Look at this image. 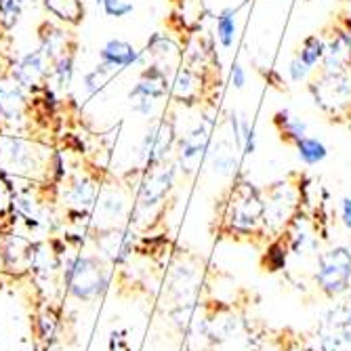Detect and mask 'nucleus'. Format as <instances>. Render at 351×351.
<instances>
[{
    "instance_id": "23",
    "label": "nucleus",
    "mask_w": 351,
    "mask_h": 351,
    "mask_svg": "<svg viewBox=\"0 0 351 351\" xmlns=\"http://www.w3.org/2000/svg\"><path fill=\"white\" fill-rule=\"evenodd\" d=\"M25 11V3L23 0H0V29L9 34L13 32Z\"/></svg>"
},
{
    "instance_id": "9",
    "label": "nucleus",
    "mask_w": 351,
    "mask_h": 351,
    "mask_svg": "<svg viewBox=\"0 0 351 351\" xmlns=\"http://www.w3.org/2000/svg\"><path fill=\"white\" fill-rule=\"evenodd\" d=\"M99 61L116 70L118 74L129 68H145L147 66V53L143 49H137L133 43L124 38H110L101 49H99Z\"/></svg>"
},
{
    "instance_id": "20",
    "label": "nucleus",
    "mask_w": 351,
    "mask_h": 351,
    "mask_svg": "<svg viewBox=\"0 0 351 351\" xmlns=\"http://www.w3.org/2000/svg\"><path fill=\"white\" fill-rule=\"evenodd\" d=\"M295 149H297L299 160H301L305 167H315V165L324 162L326 158H328V147H326L320 139L309 137V135L301 137V139L295 143Z\"/></svg>"
},
{
    "instance_id": "3",
    "label": "nucleus",
    "mask_w": 351,
    "mask_h": 351,
    "mask_svg": "<svg viewBox=\"0 0 351 351\" xmlns=\"http://www.w3.org/2000/svg\"><path fill=\"white\" fill-rule=\"evenodd\" d=\"M177 129L171 118L154 120L139 143V160L143 165V171H152L165 165L169 154L177 145Z\"/></svg>"
},
{
    "instance_id": "15",
    "label": "nucleus",
    "mask_w": 351,
    "mask_h": 351,
    "mask_svg": "<svg viewBox=\"0 0 351 351\" xmlns=\"http://www.w3.org/2000/svg\"><path fill=\"white\" fill-rule=\"evenodd\" d=\"M74 72H76V51H70L66 55H61L51 63V76L49 84L55 88L57 95H66L72 88L74 82Z\"/></svg>"
},
{
    "instance_id": "2",
    "label": "nucleus",
    "mask_w": 351,
    "mask_h": 351,
    "mask_svg": "<svg viewBox=\"0 0 351 351\" xmlns=\"http://www.w3.org/2000/svg\"><path fill=\"white\" fill-rule=\"evenodd\" d=\"M228 219L234 232H252L265 215V200L252 183L240 181L232 189Z\"/></svg>"
},
{
    "instance_id": "10",
    "label": "nucleus",
    "mask_w": 351,
    "mask_h": 351,
    "mask_svg": "<svg viewBox=\"0 0 351 351\" xmlns=\"http://www.w3.org/2000/svg\"><path fill=\"white\" fill-rule=\"evenodd\" d=\"M177 169V165H160L152 171H145V177L139 185V204L143 208L156 206L167 198V194L175 185Z\"/></svg>"
},
{
    "instance_id": "17",
    "label": "nucleus",
    "mask_w": 351,
    "mask_h": 351,
    "mask_svg": "<svg viewBox=\"0 0 351 351\" xmlns=\"http://www.w3.org/2000/svg\"><path fill=\"white\" fill-rule=\"evenodd\" d=\"M236 143H226V141H219L217 145L210 143L208 149V158H210V167L217 175L221 177H230L234 175V171L238 169V160H236V154H234Z\"/></svg>"
},
{
    "instance_id": "19",
    "label": "nucleus",
    "mask_w": 351,
    "mask_h": 351,
    "mask_svg": "<svg viewBox=\"0 0 351 351\" xmlns=\"http://www.w3.org/2000/svg\"><path fill=\"white\" fill-rule=\"evenodd\" d=\"M236 13L238 9L230 7L223 9L217 15V25H215V38L219 40V45L230 51L236 43V34H238V21H236Z\"/></svg>"
},
{
    "instance_id": "18",
    "label": "nucleus",
    "mask_w": 351,
    "mask_h": 351,
    "mask_svg": "<svg viewBox=\"0 0 351 351\" xmlns=\"http://www.w3.org/2000/svg\"><path fill=\"white\" fill-rule=\"evenodd\" d=\"M114 76H118V72L99 61L97 66L90 68L88 72H84V76H82V90H84V95H86L88 99H93L95 95H99L110 84V80Z\"/></svg>"
},
{
    "instance_id": "34",
    "label": "nucleus",
    "mask_w": 351,
    "mask_h": 351,
    "mask_svg": "<svg viewBox=\"0 0 351 351\" xmlns=\"http://www.w3.org/2000/svg\"><path fill=\"white\" fill-rule=\"evenodd\" d=\"M307 3H309V0H307Z\"/></svg>"
},
{
    "instance_id": "13",
    "label": "nucleus",
    "mask_w": 351,
    "mask_h": 351,
    "mask_svg": "<svg viewBox=\"0 0 351 351\" xmlns=\"http://www.w3.org/2000/svg\"><path fill=\"white\" fill-rule=\"evenodd\" d=\"M202 95V76L200 72L191 70V68H179L171 76V90L169 97H173L179 104H196Z\"/></svg>"
},
{
    "instance_id": "1",
    "label": "nucleus",
    "mask_w": 351,
    "mask_h": 351,
    "mask_svg": "<svg viewBox=\"0 0 351 351\" xmlns=\"http://www.w3.org/2000/svg\"><path fill=\"white\" fill-rule=\"evenodd\" d=\"M32 95L9 76V72L0 74V126L7 133H23L32 118H29Z\"/></svg>"
},
{
    "instance_id": "8",
    "label": "nucleus",
    "mask_w": 351,
    "mask_h": 351,
    "mask_svg": "<svg viewBox=\"0 0 351 351\" xmlns=\"http://www.w3.org/2000/svg\"><path fill=\"white\" fill-rule=\"evenodd\" d=\"M40 147L15 133H0V165L11 171H29L38 165Z\"/></svg>"
},
{
    "instance_id": "31",
    "label": "nucleus",
    "mask_w": 351,
    "mask_h": 351,
    "mask_svg": "<svg viewBox=\"0 0 351 351\" xmlns=\"http://www.w3.org/2000/svg\"><path fill=\"white\" fill-rule=\"evenodd\" d=\"M341 219L345 223V228L351 230V198L349 196H345L341 200Z\"/></svg>"
},
{
    "instance_id": "11",
    "label": "nucleus",
    "mask_w": 351,
    "mask_h": 351,
    "mask_svg": "<svg viewBox=\"0 0 351 351\" xmlns=\"http://www.w3.org/2000/svg\"><path fill=\"white\" fill-rule=\"evenodd\" d=\"M38 49L53 63L61 55H66L70 51H76L78 43H76V36L72 34V29L68 25H63L59 21L45 19L38 25Z\"/></svg>"
},
{
    "instance_id": "32",
    "label": "nucleus",
    "mask_w": 351,
    "mask_h": 351,
    "mask_svg": "<svg viewBox=\"0 0 351 351\" xmlns=\"http://www.w3.org/2000/svg\"><path fill=\"white\" fill-rule=\"evenodd\" d=\"M23 3H25V7H32V9H34V7H38V5L43 3V0H23Z\"/></svg>"
},
{
    "instance_id": "14",
    "label": "nucleus",
    "mask_w": 351,
    "mask_h": 351,
    "mask_svg": "<svg viewBox=\"0 0 351 351\" xmlns=\"http://www.w3.org/2000/svg\"><path fill=\"white\" fill-rule=\"evenodd\" d=\"M43 9L59 23L78 27L84 21V0H43Z\"/></svg>"
},
{
    "instance_id": "33",
    "label": "nucleus",
    "mask_w": 351,
    "mask_h": 351,
    "mask_svg": "<svg viewBox=\"0 0 351 351\" xmlns=\"http://www.w3.org/2000/svg\"><path fill=\"white\" fill-rule=\"evenodd\" d=\"M95 3H97V5H101V3H104V0H95Z\"/></svg>"
},
{
    "instance_id": "21",
    "label": "nucleus",
    "mask_w": 351,
    "mask_h": 351,
    "mask_svg": "<svg viewBox=\"0 0 351 351\" xmlns=\"http://www.w3.org/2000/svg\"><path fill=\"white\" fill-rule=\"evenodd\" d=\"M324 55H326V40L320 34H309L301 43V49L297 53V57L305 63L309 70H313L317 63H322Z\"/></svg>"
},
{
    "instance_id": "27",
    "label": "nucleus",
    "mask_w": 351,
    "mask_h": 351,
    "mask_svg": "<svg viewBox=\"0 0 351 351\" xmlns=\"http://www.w3.org/2000/svg\"><path fill=\"white\" fill-rule=\"evenodd\" d=\"M124 200L116 194V191H112V194H106L99 202V210L108 217V219H118L122 217L124 213Z\"/></svg>"
},
{
    "instance_id": "5",
    "label": "nucleus",
    "mask_w": 351,
    "mask_h": 351,
    "mask_svg": "<svg viewBox=\"0 0 351 351\" xmlns=\"http://www.w3.org/2000/svg\"><path fill=\"white\" fill-rule=\"evenodd\" d=\"M210 133H213V118L204 116L200 118V122L191 129L189 133H185L183 137L177 139V167L191 175L202 162V158L208 154L210 149Z\"/></svg>"
},
{
    "instance_id": "26",
    "label": "nucleus",
    "mask_w": 351,
    "mask_h": 351,
    "mask_svg": "<svg viewBox=\"0 0 351 351\" xmlns=\"http://www.w3.org/2000/svg\"><path fill=\"white\" fill-rule=\"evenodd\" d=\"M101 9H104V13L108 17L124 19V17H129L135 11V5L131 3V0H104Z\"/></svg>"
},
{
    "instance_id": "7",
    "label": "nucleus",
    "mask_w": 351,
    "mask_h": 351,
    "mask_svg": "<svg viewBox=\"0 0 351 351\" xmlns=\"http://www.w3.org/2000/svg\"><path fill=\"white\" fill-rule=\"evenodd\" d=\"M108 286L104 265L95 257H78L70 267V291L80 301L99 297Z\"/></svg>"
},
{
    "instance_id": "30",
    "label": "nucleus",
    "mask_w": 351,
    "mask_h": 351,
    "mask_svg": "<svg viewBox=\"0 0 351 351\" xmlns=\"http://www.w3.org/2000/svg\"><path fill=\"white\" fill-rule=\"evenodd\" d=\"M122 335L124 332H114L112 335V339H110V351H133L129 345H126V341H124Z\"/></svg>"
},
{
    "instance_id": "12",
    "label": "nucleus",
    "mask_w": 351,
    "mask_h": 351,
    "mask_svg": "<svg viewBox=\"0 0 351 351\" xmlns=\"http://www.w3.org/2000/svg\"><path fill=\"white\" fill-rule=\"evenodd\" d=\"M143 51L147 53L149 63H156L158 68L167 70L171 76L181 68V63H183L181 47L169 34H162V32H154V34L147 38Z\"/></svg>"
},
{
    "instance_id": "25",
    "label": "nucleus",
    "mask_w": 351,
    "mask_h": 351,
    "mask_svg": "<svg viewBox=\"0 0 351 351\" xmlns=\"http://www.w3.org/2000/svg\"><path fill=\"white\" fill-rule=\"evenodd\" d=\"M286 265V246L282 240H276L265 250V267L267 271H280Z\"/></svg>"
},
{
    "instance_id": "24",
    "label": "nucleus",
    "mask_w": 351,
    "mask_h": 351,
    "mask_svg": "<svg viewBox=\"0 0 351 351\" xmlns=\"http://www.w3.org/2000/svg\"><path fill=\"white\" fill-rule=\"evenodd\" d=\"M257 149V131H254V122L250 116H240V152L244 156H252Z\"/></svg>"
},
{
    "instance_id": "4",
    "label": "nucleus",
    "mask_w": 351,
    "mask_h": 351,
    "mask_svg": "<svg viewBox=\"0 0 351 351\" xmlns=\"http://www.w3.org/2000/svg\"><path fill=\"white\" fill-rule=\"evenodd\" d=\"M315 280L328 297H337L349 289L351 282V250L347 246H335L317 257Z\"/></svg>"
},
{
    "instance_id": "28",
    "label": "nucleus",
    "mask_w": 351,
    "mask_h": 351,
    "mask_svg": "<svg viewBox=\"0 0 351 351\" xmlns=\"http://www.w3.org/2000/svg\"><path fill=\"white\" fill-rule=\"evenodd\" d=\"M309 68L305 66V63L299 59V57H293V61L289 63V76H291V80L293 82H305L307 80V76H309Z\"/></svg>"
},
{
    "instance_id": "16",
    "label": "nucleus",
    "mask_w": 351,
    "mask_h": 351,
    "mask_svg": "<svg viewBox=\"0 0 351 351\" xmlns=\"http://www.w3.org/2000/svg\"><path fill=\"white\" fill-rule=\"evenodd\" d=\"M274 126L278 129L280 137L286 143H297L301 137L307 135V122L301 120L299 116H293L289 110H280L274 114Z\"/></svg>"
},
{
    "instance_id": "6",
    "label": "nucleus",
    "mask_w": 351,
    "mask_h": 351,
    "mask_svg": "<svg viewBox=\"0 0 351 351\" xmlns=\"http://www.w3.org/2000/svg\"><path fill=\"white\" fill-rule=\"evenodd\" d=\"M7 72H9V76L13 80H17L32 95V93H36V90H40L43 86L49 84L51 61L36 47V49H32V51L15 57L13 61H9Z\"/></svg>"
},
{
    "instance_id": "29",
    "label": "nucleus",
    "mask_w": 351,
    "mask_h": 351,
    "mask_svg": "<svg viewBox=\"0 0 351 351\" xmlns=\"http://www.w3.org/2000/svg\"><path fill=\"white\" fill-rule=\"evenodd\" d=\"M246 80H248V76H246L244 66H242V63H234V66H232V86L236 90H242L246 86Z\"/></svg>"
},
{
    "instance_id": "22",
    "label": "nucleus",
    "mask_w": 351,
    "mask_h": 351,
    "mask_svg": "<svg viewBox=\"0 0 351 351\" xmlns=\"http://www.w3.org/2000/svg\"><path fill=\"white\" fill-rule=\"evenodd\" d=\"M68 200L78 208L93 206V202L97 200V185H95V181L88 177L76 179L72 183V187L68 189Z\"/></svg>"
}]
</instances>
